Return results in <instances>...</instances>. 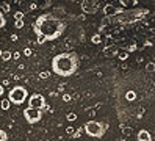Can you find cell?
Masks as SVG:
<instances>
[{"instance_id": "obj_1", "label": "cell", "mask_w": 155, "mask_h": 141, "mask_svg": "<svg viewBox=\"0 0 155 141\" xmlns=\"http://www.w3.org/2000/svg\"><path fill=\"white\" fill-rule=\"evenodd\" d=\"M33 28L38 36V44H42L47 41L58 39L64 32V22L53 14H42L36 19Z\"/></svg>"}, {"instance_id": "obj_2", "label": "cell", "mask_w": 155, "mask_h": 141, "mask_svg": "<svg viewBox=\"0 0 155 141\" xmlns=\"http://www.w3.org/2000/svg\"><path fill=\"white\" fill-rule=\"evenodd\" d=\"M78 68V58L74 52L58 53L52 60V71L60 77H69Z\"/></svg>"}, {"instance_id": "obj_3", "label": "cell", "mask_w": 155, "mask_h": 141, "mask_svg": "<svg viewBox=\"0 0 155 141\" xmlns=\"http://www.w3.org/2000/svg\"><path fill=\"white\" fill-rule=\"evenodd\" d=\"M144 14H147L146 9H133V11H119L113 21L114 22H121V24H130V22H136L140 19L144 17Z\"/></svg>"}, {"instance_id": "obj_4", "label": "cell", "mask_w": 155, "mask_h": 141, "mask_svg": "<svg viewBox=\"0 0 155 141\" xmlns=\"http://www.w3.org/2000/svg\"><path fill=\"white\" fill-rule=\"evenodd\" d=\"M108 126H104L97 121H88L85 124V132L89 135V136H94V138H102L104 133H105V129Z\"/></svg>"}, {"instance_id": "obj_5", "label": "cell", "mask_w": 155, "mask_h": 141, "mask_svg": "<svg viewBox=\"0 0 155 141\" xmlns=\"http://www.w3.org/2000/svg\"><path fill=\"white\" fill-rule=\"evenodd\" d=\"M27 96H28V91H27L24 86H14L10 94H8V99H10L11 103H16V105H21V103L25 102Z\"/></svg>"}, {"instance_id": "obj_6", "label": "cell", "mask_w": 155, "mask_h": 141, "mask_svg": "<svg viewBox=\"0 0 155 141\" xmlns=\"http://www.w3.org/2000/svg\"><path fill=\"white\" fill-rule=\"evenodd\" d=\"M24 118L28 124H36L38 121H41L42 118V110H38V108H25L24 110Z\"/></svg>"}, {"instance_id": "obj_7", "label": "cell", "mask_w": 155, "mask_h": 141, "mask_svg": "<svg viewBox=\"0 0 155 141\" xmlns=\"http://www.w3.org/2000/svg\"><path fill=\"white\" fill-rule=\"evenodd\" d=\"M28 107L30 108H38V110H44L45 107V99L42 94H31L28 99Z\"/></svg>"}, {"instance_id": "obj_8", "label": "cell", "mask_w": 155, "mask_h": 141, "mask_svg": "<svg viewBox=\"0 0 155 141\" xmlns=\"http://www.w3.org/2000/svg\"><path fill=\"white\" fill-rule=\"evenodd\" d=\"M97 2L96 0H83V3H81V9L86 13V14H94L97 11Z\"/></svg>"}, {"instance_id": "obj_9", "label": "cell", "mask_w": 155, "mask_h": 141, "mask_svg": "<svg viewBox=\"0 0 155 141\" xmlns=\"http://www.w3.org/2000/svg\"><path fill=\"white\" fill-rule=\"evenodd\" d=\"M104 13H105V16H110V17H114L117 13H119V9H117L114 5H111V3H108L105 8H104Z\"/></svg>"}, {"instance_id": "obj_10", "label": "cell", "mask_w": 155, "mask_h": 141, "mask_svg": "<svg viewBox=\"0 0 155 141\" xmlns=\"http://www.w3.org/2000/svg\"><path fill=\"white\" fill-rule=\"evenodd\" d=\"M138 141H152V136L147 130H140L138 132Z\"/></svg>"}, {"instance_id": "obj_11", "label": "cell", "mask_w": 155, "mask_h": 141, "mask_svg": "<svg viewBox=\"0 0 155 141\" xmlns=\"http://www.w3.org/2000/svg\"><path fill=\"white\" fill-rule=\"evenodd\" d=\"M119 3L125 8H133V6H136L138 0H119Z\"/></svg>"}, {"instance_id": "obj_12", "label": "cell", "mask_w": 155, "mask_h": 141, "mask_svg": "<svg viewBox=\"0 0 155 141\" xmlns=\"http://www.w3.org/2000/svg\"><path fill=\"white\" fill-rule=\"evenodd\" d=\"M10 105H11L10 99H5V100H2V103H0V108H2V110H8V108H10Z\"/></svg>"}, {"instance_id": "obj_13", "label": "cell", "mask_w": 155, "mask_h": 141, "mask_svg": "<svg viewBox=\"0 0 155 141\" xmlns=\"http://www.w3.org/2000/svg\"><path fill=\"white\" fill-rule=\"evenodd\" d=\"M11 58H13V55H11V52H10V50H5V52L2 53V60H5V61H6V60H11Z\"/></svg>"}, {"instance_id": "obj_14", "label": "cell", "mask_w": 155, "mask_h": 141, "mask_svg": "<svg viewBox=\"0 0 155 141\" xmlns=\"http://www.w3.org/2000/svg\"><path fill=\"white\" fill-rule=\"evenodd\" d=\"M125 97H127V100H135L136 99V94H135V91H129L125 94Z\"/></svg>"}, {"instance_id": "obj_15", "label": "cell", "mask_w": 155, "mask_h": 141, "mask_svg": "<svg viewBox=\"0 0 155 141\" xmlns=\"http://www.w3.org/2000/svg\"><path fill=\"white\" fill-rule=\"evenodd\" d=\"M146 71H147V72H153L155 71V63H147V64H146Z\"/></svg>"}, {"instance_id": "obj_16", "label": "cell", "mask_w": 155, "mask_h": 141, "mask_svg": "<svg viewBox=\"0 0 155 141\" xmlns=\"http://www.w3.org/2000/svg\"><path fill=\"white\" fill-rule=\"evenodd\" d=\"M6 25V17L3 16V13H0V28H3Z\"/></svg>"}, {"instance_id": "obj_17", "label": "cell", "mask_w": 155, "mask_h": 141, "mask_svg": "<svg viewBox=\"0 0 155 141\" xmlns=\"http://www.w3.org/2000/svg\"><path fill=\"white\" fill-rule=\"evenodd\" d=\"M8 139V135H6V132L0 129V141H6Z\"/></svg>"}, {"instance_id": "obj_18", "label": "cell", "mask_w": 155, "mask_h": 141, "mask_svg": "<svg viewBox=\"0 0 155 141\" xmlns=\"http://www.w3.org/2000/svg\"><path fill=\"white\" fill-rule=\"evenodd\" d=\"M14 17H16V21H22V17H24V13L17 11V13H14Z\"/></svg>"}, {"instance_id": "obj_19", "label": "cell", "mask_w": 155, "mask_h": 141, "mask_svg": "<svg viewBox=\"0 0 155 141\" xmlns=\"http://www.w3.org/2000/svg\"><path fill=\"white\" fill-rule=\"evenodd\" d=\"M116 50V47H108V49H105L104 52H105V55H113L111 52H114Z\"/></svg>"}, {"instance_id": "obj_20", "label": "cell", "mask_w": 155, "mask_h": 141, "mask_svg": "<svg viewBox=\"0 0 155 141\" xmlns=\"http://www.w3.org/2000/svg\"><path fill=\"white\" fill-rule=\"evenodd\" d=\"M129 58V52H121L119 53V60H127Z\"/></svg>"}, {"instance_id": "obj_21", "label": "cell", "mask_w": 155, "mask_h": 141, "mask_svg": "<svg viewBox=\"0 0 155 141\" xmlns=\"http://www.w3.org/2000/svg\"><path fill=\"white\" fill-rule=\"evenodd\" d=\"M66 118H68V121H75L77 119V115H75V113H69Z\"/></svg>"}, {"instance_id": "obj_22", "label": "cell", "mask_w": 155, "mask_h": 141, "mask_svg": "<svg viewBox=\"0 0 155 141\" xmlns=\"http://www.w3.org/2000/svg\"><path fill=\"white\" fill-rule=\"evenodd\" d=\"M91 41H93L94 44H99V42H100V36H99V35L93 36V38H91Z\"/></svg>"}, {"instance_id": "obj_23", "label": "cell", "mask_w": 155, "mask_h": 141, "mask_svg": "<svg viewBox=\"0 0 155 141\" xmlns=\"http://www.w3.org/2000/svg\"><path fill=\"white\" fill-rule=\"evenodd\" d=\"M14 27H16V28H22V27H24V21H16Z\"/></svg>"}, {"instance_id": "obj_24", "label": "cell", "mask_w": 155, "mask_h": 141, "mask_svg": "<svg viewBox=\"0 0 155 141\" xmlns=\"http://www.w3.org/2000/svg\"><path fill=\"white\" fill-rule=\"evenodd\" d=\"M39 77H41V79H49V77H50V74H49V72H41V74H39Z\"/></svg>"}, {"instance_id": "obj_25", "label": "cell", "mask_w": 155, "mask_h": 141, "mask_svg": "<svg viewBox=\"0 0 155 141\" xmlns=\"http://www.w3.org/2000/svg\"><path fill=\"white\" fill-rule=\"evenodd\" d=\"M24 55H25V56H31V50L28 49V47H27V49H24Z\"/></svg>"}, {"instance_id": "obj_26", "label": "cell", "mask_w": 155, "mask_h": 141, "mask_svg": "<svg viewBox=\"0 0 155 141\" xmlns=\"http://www.w3.org/2000/svg\"><path fill=\"white\" fill-rule=\"evenodd\" d=\"M63 100H64V102H69V100H71V96H69V94H64V96H63Z\"/></svg>"}, {"instance_id": "obj_27", "label": "cell", "mask_w": 155, "mask_h": 141, "mask_svg": "<svg viewBox=\"0 0 155 141\" xmlns=\"http://www.w3.org/2000/svg\"><path fill=\"white\" fill-rule=\"evenodd\" d=\"M68 133H69V135H74V133H75L74 127H69V129H68Z\"/></svg>"}, {"instance_id": "obj_28", "label": "cell", "mask_w": 155, "mask_h": 141, "mask_svg": "<svg viewBox=\"0 0 155 141\" xmlns=\"http://www.w3.org/2000/svg\"><path fill=\"white\" fill-rule=\"evenodd\" d=\"M19 56H21V53H19V52H16V53L13 55V58H14V60H19Z\"/></svg>"}, {"instance_id": "obj_29", "label": "cell", "mask_w": 155, "mask_h": 141, "mask_svg": "<svg viewBox=\"0 0 155 141\" xmlns=\"http://www.w3.org/2000/svg\"><path fill=\"white\" fill-rule=\"evenodd\" d=\"M3 11H6V13L10 11V5H6V3H5V5H3Z\"/></svg>"}, {"instance_id": "obj_30", "label": "cell", "mask_w": 155, "mask_h": 141, "mask_svg": "<svg viewBox=\"0 0 155 141\" xmlns=\"http://www.w3.org/2000/svg\"><path fill=\"white\" fill-rule=\"evenodd\" d=\"M3 92H5V89H3V86H2V85H0V96H2Z\"/></svg>"}, {"instance_id": "obj_31", "label": "cell", "mask_w": 155, "mask_h": 141, "mask_svg": "<svg viewBox=\"0 0 155 141\" xmlns=\"http://www.w3.org/2000/svg\"><path fill=\"white\" fill-rule=\"evenodd\" d=\"M2 53H3V50H0V58H2Z\"/></svg>"}, {"instance_id": "obj_32", "label": "cell", "mask_w": 155, "mask_h": 141, "mask_svg": "<svg viewBox=\"0 0 155 141\" xmlns=\"http://www.w3.org/2000/svg\"><path fill=\"white\" fill-rule=\"evenodd\" d=\"M0 103H2V100H0Z\"/></svg>"}]
</instances>
